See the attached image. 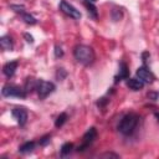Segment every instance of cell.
Instances as JSON below:
<instances>
[{"label": "cell", "mask_w": 159, "mask_h": 159, "mask_svg": "<svg viewBox=\"0 0 159 159\" xmlns=\"http://www.w3.org/2000/svg\"><path fill=\"white\" fill-rule=\"evenodd\" d=\"M11 114H12V117L16 119V122H17L20 125H24V124L26 123V120H27V112H26V109L22 108V107H16V108H14L12 112H11Z\"/></svg>", "instance_id": "8"}, {"label": "cell", "mask_w": 159, "mask_h": 159, "mask_svg": "<svg viewBox=\"0 0 159 159\" xmlns=\"http://www.w3.org/2000/svg\"><path fill=\"white\" fill-rule=\"evenodd\" d=\"M72 149H73V144L72 143H65L62 147H61V155H67V154H70L71 152H72Z\"/></svg>", "instance_id": "16"}, {"label": "cell", "mask_w": 159, "mask_h": 159, "mask_svg": "<svg viewBox=\"0 0 159 159\" xmlns=\"http://www.w3.org/2000/svg\"><path fill=\"white\" fill-rule=\"evenodd\" d=\"M58 7H60V10H61L65 15L70 16L71 19H75V20L81 19V12H80V10H77L73 5H71V4L67 2L66 0H61Z\"/></svg>", "instance_id": "5"}, {"label": "cell", "mask_w": 159, "mask_h": 159, "mask_svg": "<svg viewBox=\"0 0 159 159\" xmlns=\"http://www.w3.org/2000/svg\"><path fill=\"white\" fill-rule=\"evenodd\" d=\"M155 117L158 118V120H159V113H155Z\"/></svg>", "instance_id": "24"}, {"label": "cell", "mask_w": 159, "mask_h": 159, "mask_svg": "<svg viewBox=\"0 0 159 159\" xmlns=\"http://www.w3.org/2000/svg\"><path fill=\"white\" fill-rule=\"evenodd\" d=\"M127 86L133 91H140L144 87V82L139 78H127Z\"/></svg>", "instance_id": "10"}, {"label": "cell", "mask_w": 159, "mask_h": 159, "mask_svg": "<svg viewBox=\"0 0 159 159\" xmlns=\"http://www.w3.org/2000/svg\"><path fill=\"white\" fill-rule=\"evenodd\" d=\"M120 17H122V11H120V9H119V10H118V9H113V10H112V19H113L114 21H118Z\"/></svg>", "instance_id": "18"}, {"label": "cell", "mask_w": 159, "mask_h": 159, "mask_svg": "<svg viewBox=\"0 0 159 159\" xmlns=\"http://www.w3.org/2000/svg\"><path fill=\"white\" fill-rule=\"evenodd\" d=\"M35 147H36V143L35 142H26V143H24V144H21L19 147V152L22 153V154H26V153L32 152L35 149Z\"/></svg>", "instance_id": "14"}, {"label": "cell", "mask_w": 159, "mask_h": 159, "mask_svg": "<svg viewBox=\"0 0 159 159\" xmlns=\"http://www.w3.org/2000/svg\"><path fill=\"white\" fill-rule=\"evenodd\" d=\"M96 137H97V130H96V128H94V127H91V128H89V129L83 134L82 144H81V145H78L77 150H78V152H83L86 148H88V147L94 142Z\"/></svg>", "instance_id": "6"}, {"label": "cell", "mask_w": 159, "mask_h": 159, "mask_svg": "<svg viewBox=\"0 0 159 159\" xmlns=\"http://www.w3.org/2000/svg\"><path fill=\"white\" fill-rule=\"evenodd\" d=\"M24 36L27 39V40H26L27 42H30V43H32V42H34V39H32V36H31V35H29V34H25Z\"/></svg>", "instance_id": "23"}, {"label": "cell", "mask_w": 159, "mask_h": 159, "mask_svg": "<svg viewBox=\"0 0 159 159\" xmlns=\"http://www.w3.org/2000/svg\"><path fill=\"white\" fill-rule=\"evenodd\" d=\"M55 56L56 57H62L63 56V51L60 46H55Z\"/></svg>", "instance_id": "21"}, {"label": "cell", "mask_w": 159, "mask_h": 159, "mask_svg": "<svg viewBox=\"0 0 159 159\" xmlns=\"http://www.w3.org/2000/svg\"><path fill=\"white\" fill-rule=\"evenodd\" d=\"M135 75H137V78H139V80H140L142 82H144V83H153L154 80H155V77H154V75L152 73V71L148 70L145 66L139 67V68L137 70Z\"/></svg>", "instance_id": "7"}, {"label": "cell", "mask_w": 159, "mask_h": 159, "mask_svg": "<svg viewBox=\"0 0 159 159\" xmlns=\"http://www.w3.org/2000/svg\"><path fill=\"white\" fill-rule=\"evenodd\" d=\"M73 56L77 62H80L81 65H84V66L92 65L94 61V57H96L93 48L87 45H77L73 48Z\"/></svg>", "instance_id": "1"}, {"label": "cell", "mask_w": 159, "mask_h": 159, "mask_svg": "<svg viewBox=\"0 0 159 159\" xmlns=\"http://www.w3.org/2000/svg\"><path fill=\"white\" fill-rule=\"evenodd\" d=\"M67 120V114L66 113H61L58 117H57V119H56V122H55V125L57 127V128H60V127H62L63 125V123Z\"/></svg>", "instance_id": "17"}, {"label": "cell", "mask_w": 159, "mask_h": 159, "mask_svg": "<svg viewBox=\"0 0 159 159\" xmlns=\"http://www.w3.org/2000/svg\"><path fill=\"white\" fill-rule=\"evenodd\" d=\"M128 75H129V71H128V67L124 62H120L119 65V72L116 77V82L120 81V80H127L128 78Z\"/></svg>", "instance_id": "13"}, {"label": "cell", "mask_w": 159, "mask_h": 159, "mask_svg": "<svg viewBox=\"0 0 159 159\" xmlns=\"http://www.w3.org/2000/svg\"><path fill=\"white\" fill-rule=\"evenodd\" d=\"M21 15V19L26 22V24H29V25H35L36 22H37V20L32 16V15H30V14H27L26 11H24V12H21L20 14Z\"/></svg>", "instance_id": "15"}, {"label": "cell", "mask_w": 159, "mask_h": 159, "mask_svg": "<svg viewBox=\"0 0 159 159\" xmlns=\"http://www.w3.org/2000/svg\"><path fill=\"white\" fill-rule=\"evenodd\" d=\"M50 138H51V135H50V134H47V135L42 137V138L40 139V145H46L47 143H50Z\"/></svg>", "instance_id": "20"}, {"label": "cell", "mask_w": 159, "mask_h": 159, "mask_svg": "<svg viewBox=\"0 0 159 159\" xmlns=\"http://www.w3.org/2000/svg\"><path fill=\"white\" fill-rule=\"evenodd\" d=\"M101 157H103V158H118L119 155L118 154H113V153H104V154H102Z\"/></svg>", "instance_id": "22"}, {"label": "cell", "mask_w": 159, "mask_h": 159, "mask_svg": "<svg viewBox=\"0 0 159 159\" xmlns=\"http://www.w3.org/2000/svg\"><path fill=\"white\" fill-rule=\"evenodd\" d=\"M35 89H36L40 99H43L50 93H52L55 91V84L52 82H47V81H43V80H37Z\"/></svg>", "instance_id": "4"}, {"label": "cell", "mask_w": 159, "mask_h": 159, "mask_svg": "<svg viewBox=\"0 0 159 159\" xmlns=\"http://www.w3.org/2000/svg\"><path fill=\"white\" fill-rule=\"evenodd\" d=\"M83 5L86 6V9H87L89 16H92L93 19H97V17H98V11H97V7H96V5L93 4V1L84 0V1H83Z\"/></svg>", "instance_id": "12"}, {"label": "cell", "mask_w": 159, "mask_h": 159, "mask_svg": "<svg viewBox=\"0 0 159 159\" xmlns=\"http://www.w3.org/2000/svg\"><path fill=\"white\" fill-rule=\"evenodd\" d=\"M139 123V116L135 113H128L125 114L118 123V130L123 135H130L134 133L137 125Z\"/></svg>", "instance_id": "2"}, {"label": "cell", "mask_w": 159, "mask_h": 159, "mask_svg": "<svg viewBox=\"0 0 159 159\" xmlns=\"http://www.w3.org/2000/svg\"><path fill=\"white\" fill-rule=\"evenodd\" d=\"M17 65H19L17 61H10V62L5 63L4 67H2V72H4V75H5L6 77H9V78L12 77V76L15 75V72H16Z\"/></svg>", "instance_id": "9"}, {"label": "cell", "mask_w": 159, "mask_h": 159, "mask_svg": "<svg viewBox=\"0 0 159 159\" xmlns=\"http://www.w3.org/2000/svg\"><path fill=\"white\" fill-rule=\"evenodd\" d=\"M10 7H11L15 12H17V14H21V12L25 11V7H24L22 5H15V4H12V5H10Z\"/></svg>", "instance_id": "19"}, {"label": "cell", "mask_w": 159, "mask_h": 159, "mask_svg": "<svg viewBox=\"0 0 159 159\" xmlns=\"http://www.w3.org/2000/svg\"><path fill=\"white\" fill-rule=\"evenodd\" d=\"M0 46L2 50L5 51H11L14 48V42H12V39L10 36H2L0 39Z\"/></svg>", "instance_id": "11"}, {"label": "cell", "mask_w": 159, "mask_h": 159, "mask_svg": "<svg viewBox=\"0 0 159 159\" xmlns=\"http://www.w3.org/2000/svg\"><path fill=\"white\" fill-rule=\"evenodd\" d=\"M89 1H93V2H94V1H96V0H89Z\"/></svg>", "instance_id": "25"}, {"label": "cell", "mask_w": 159, "mask_h": 159, "mask_svg": "<svg viewBox=\"0 0 159 159\" xmlns=\"http://www.w3.org/2000/svg\"><path fill=\"white\" fill-rule=\"evenodd\" d=\"M1 94L4 97H16V98H25L27 92L25 91V88L16 86V84H5L1 89Z\"/></svg>", "instance_id": "3"}]
</instances>
